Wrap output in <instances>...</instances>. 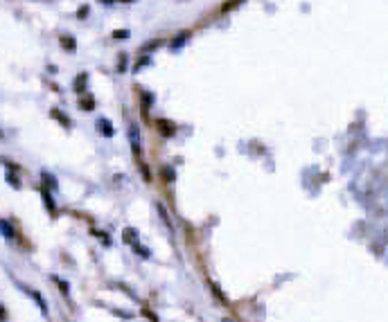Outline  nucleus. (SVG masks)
<instances>
[{
    "mask_svg": "<svg viewBox=\"0 0 388 322\" xmlns=\"http://www.w3.org/2000/svg\"><path fill=\"white\" fill-rule=\"evenodd\" d=\"M129 142H131V149H133L135 156H140L142 153V135H140V129L131 124L129 126Z\"/></svg>",
    "mask_w": 388,
    "mask_h": 322,
    "instance_id": "obj_1",
    "label": "nucleus"
},
{
    "mask_svg": "<svg viewBox=\"0 0 388 322\" xmlns=\"http://www.w3.org/2000/svg\"><path fill=\"white\" fill-rule=\"evenodd\" d=\"M0 234H2L5 239H14V237H16V232H14V228H12V223H7L5 219H0Z\"/></svg>",
    "mask_w": 388,
    "mask_h": 322,
    "instance_id": "obj_2",
    "label": "nucleus"
},
{
    "mask_svg": "<svg viewBox=\"0 0 388 322\" xmlns=\"http://www.w3.org/2000/svg\"><path fill=\"white\" fill-rule=\"evenodd\" d=\"M97 126H100V133H102V135H106V138H111V135L115 133L108 120H100V122H97Z\"/></svg>",
    "mask_w": 388,
    "mask_h": 322,
    "instance_id": "obj_3",
    "label": "nucleus"
},
{
    "mask_svg": "<svg viewBox=\"0 0 388 322\" xmlns=\"http://www.w3.org/2000/svg\"><path fill=\"white\" fill-rule=\"evenodd\" d=\"M156 124H158V126H160V131H163L165 135H172V133H174V129H176V126H174V124H172V122H167V120H158V122H156Z\"/></svg>",
    "mask_w": 388,
    "mask_h": 322,
    "instance_id": "obj_4",
    "label": "nucleus"
},
{
    "mask_svg": "<svg viewBox=\"0 0 388 322\" xmlns=\"http://www.w3.org/2000/svg\"><path fill=\"white\" fill-rule=\"evenodd\" d=\"M86 83H88V75H79L75 79V90H77V93H82Z\"/></svg>",
    "mask_w": 388,
    "mask_h": 322,
    "instance_id": "obj_5",
    "label": "nucleus"
},
{
    "mask_svg": "<svg viewBox=\"0 0 388 322\" xmlns=\"http://www.w3.org/2000/svg\"><path fill=\"white\" fill-rule=\"evenodd\" d=\"M52 117H54V120H59V122L64 124L65 129H68V126H70V120H68V117H65V115H64V113H61V111H57V108H54V111H52Z\"/></svg>",
    "mask_w": 388,
    "mask_h": 322,
    "instance_id": "obj_6",
    "label": "nucleus"
},
{
    "mask_svg": "<svg viewBox=\"0 0 388 322\" xmlns=\"http://www.w3.org/2000/svg\"><path fill=\"white\" fill-rule=\"evenodd\" d=\"M241 2H244V0H226V5L221 7V12H230V9H235V7H239Z\"/></svg>",
    "mask_w": 388,
    "mask_h": 322,
    "instance_id": "obj_7",
    "label": "nucleus"
},
{
    "mask_svg": "<svg viewBox=\"0 0 388 322\" xmlns=\"http://www.w3.org/2000/svg\"><path fill=\"white\" fill-rule=\"evenodd\" d=\"M43 199H45V207H47V210L54 212V201H52V196H50L45 189H43Z\"/></svg>",
    "mask_w": 388,
    "mask_h": 322,
    "instance_id": "obj_8",
    "label": "nucleus"
},
{
    "mask_svg": "<svg viewBox=\"0 0 388 322\" xmlns=\"http://www.w3.org/2000/svg\"><path fill=\"white\" fill-rule=\"evenodd\" d=\"M61 45H64L65 50H75V41H72L70 36H64V39H61Z\"/></svg>",
    "mask_w": 388,
    "mask_h": 322,
    "instance_id": "obj_9",
    "label": "nucleus"
},
{
    "mask_svg": "<svg viewBox=\"0 0 388 322\" xmlns=\"http://www.w3.org/2000/svg\"><path fill=\"white\" fill-rule=\"evenodd\" d=\"M188 32H183V34L181 36H176V39H178V41H174V43H172V47H181L183 45V43H185V41H188Z\"/></svg>",
    "mask_w": 388,
    "mask_h": 322,
    "instance_id": "obj_10",
    "label": "nucleus"
},
{
    "mask_svg": "<svg viewBox=\"0 0 388 322\" xmlns=\"http://www.w3.org/2000/svg\"><path fill=\"white\" fill-rule=\"evenodd\" d=\"M124 239L129 241V243H133V241H135V230H124Z\"/></svg>",
    "mask_w": 388,
    "mask_h": 322,
    "instance_id": "obj_11",
    "label": "nucleus"
},
{
    "mask_svg": "<svg viewBox=\"0 0 388 322\" xmlns=\"http://www.w3.org/2000/svg\"><path fill=\"white\" fill-rule=\"evenodd\" d=\"M127 36H129L127 29H122V32H113V39H118V41H122V39H127Z\"/></svg>",
    "mask_w": 388,
    "mask_h": 322,
    "instance_id": "obj_12",
    "label": "nucleus"
},
{
    "mask_svg": "<svg viewBox=\"0 0 388 322\" xmlns=\"http://www.w3.org/2000/svg\"><path fill=\"white\" fill-rule=\"evenodd\" d=\"M82 106H84V108H93V100H84Z\"/></svg>",
    "mask_w": 388,
    "mask_h": 322,
    "instance_id": "obj_13",
    "label": "nucleus"
},
{
    "mask_svg": "<svg viewBox=\"0 0 388 322\" xmlns=\"http://www.w3.org/2000/svg\"><path fill=\"white\" fill-rule=\"evenodd\" d=\"M2 318H7V311H5V306L0 304V320H2Z\"/></svg>",
    "mask_w": 388,
    "mask_h": 322,
    "instance_id": "obj_14",
    "label": "nucleus"
},
{
    "mask_svg": "<svg viewBox=\"0 0 388 322\" xmlns=\"http://www.w3.org/2000/svg\"><path fill=\"white\" fill-rule=\"evenodd\" d=\"M102 2H106V5H111V2H113V0H102Z\"/></svg>",
    "mask_w": 388,
    "mask_h": 322,
    "instance_id": "obj_15",
    "label": "nucleus"
},
{
    "mask_svg": "<svg viewBox=\"0 0 388 322\" xmlns=\"http://www.w3.org/2000/svg\"><path fill=\"white\" fill-rule=\"evenodd\" d=\"M0 135H2V133H0Z\"/></svg>",
    "mask_w": 388,
    "mask_h": 322,
    "instance_id": "obj_16",
    "label": "nucleus"
}]
</instances>
